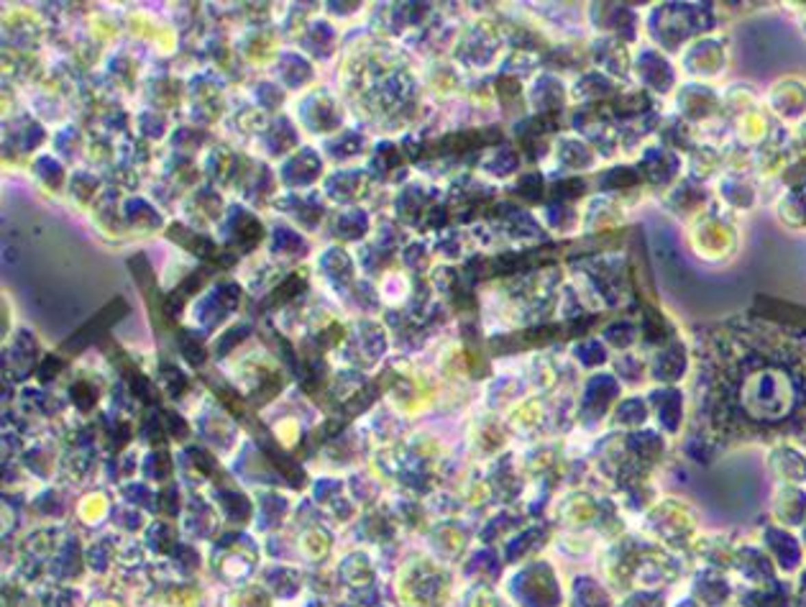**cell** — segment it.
<instances>
[{
    "instance_id": "cell-1",
    "label": "cell",
    "mask_w": 806,
    "mask_h": 607,
    "mask_svg": "<svg viewBox=\"0 0 806 607\" xmlns=\"http://www.w3.org/2000/svg\"><path fill=\"white\" fill-rule=\"evenodd\" d=\"M238 287L234 282H223L218 284L213 293L205 297L203 303L194 308V318L203 328H215V325L223 321L225 315L234 310L238 305Z\"/></svg>"
},
{
    "instance_id": "cell-2",
    "label": "cell",
    "mask_w": 806,
    "mask_h": 607,
    "mask_svg": "<svg viewBox=\"0 0 806 607\" xmlns=\"http://www.w3.org/2000/svg\"><path fill=\"white\" fill-rule=\"evenodd\" d=\"M225 236L234 246H238L241 251H249L262 241V225L256 218L249 213H243L241 208H234L228 216V225H225Z\"/></svg>"
},
{
    "instance_id": "cell-3",
    "label": "cell",
    "mask_w": 806,
    "mask_h": 607,
    "mask_svg": "<svg viewBox=\"0 0 806 607\" xmlns=\"http://www.w3.org/2000/svg\"><path fill=\"white\" fill-rule=\"evenodd\" d=\"M302 118L312 131H331L340 123V116L336 110V103L325 95H312L305 106H302Z\"/></svg>"
},
{
    "instance_id": "cell-4",
    "label": "cell",
    "mask_w": 806,
    "mask_h": 607,
    "mask_svg": "<svg viewBox=\"0 0 806 607\" xmlns=\"http://www.w3.org/2000/svg\"><path fill=\"white\" fill-rule=\"evenodd\" d=\"M282 175H284V182L292 187L310 185L312 179L320 175V159L315 157V151L305 149V151L294 154V157L284 164Z\"/></svg>"
},
{
    "instance_id": "cell-5",
    "label": "cell",
    "mask_w": 806,
    "mask_h": 607,
    "mask_svg": "<svg viewBox=\"0 0 806 607\" xmlns=\"http://www.w3.org/2000/svg\"><path fill=\"white\" fill-rule=\"evenodd\" d=\"M364 190H366V177H364V172H340V175L328 179V193L336 200L359 197Z\"/></svg>"
},
{
    "instance_id": "cell-6",
    "label": "cell",
    "mask_w": 806,
    "mask_h": 607,
    "mask_svg": "<svg viewBox=\"0 0 806 607\" xmlns=\"http://www.w3.org/2000/svg\"><path fill=\"white\" fill-rule=\"evenodd\" d=\"M320 267L336 287H340V284H346L351 280V259H349V254H343L340 249L325 251Z\"/></svg>"
},
{
    "instance_id": "cell-7",
    "label": "cell",
    "mask_w": 806,
    "mask_h": 607,
    "mask_svg": "<svg viewBox=\"0 0 806 607\" xmlns=\"http://www.w3.org/2000/svg\"><path fill=\"white\" fill-rule=\"evenodd\" d=\"M123 216H126L128 223L138 225V228H156V225L162 223V218H159V213H156L154 208L149 206V203H144V200H138V197L126 200Z\"/></svg>"
},
{
    "instance_id": "cell-8",
    "label": "cell",
    "mask_w": 806,
    "mask_h": 607,
    "mask_svg": "<svg viewBox=\"0 0 806 607\" xmlns=\"http://www.w3.org/2000/svg\"><path fill=\"white\" fill-rule=\"evenodd\" d=\"M279 72H282V77L287 79V85H292V88H300L302 82H307L312 75L310 64L302 57H297V54H284L282 62H279Z\"/></svg>"
},
{
    "instance_id": "cell-9",
    "label": "cell",
    "mask_w": 806,
    "mask_h": 607,
    "mask_svg": "<svg viewBox=\"0 0 806 607\" xmlns=\"http://www.w3.org/2000/svg\"><path fill=\"white\" fill-rule=\"evenodd\" d=\"M279 206L292 210V213L300 218L305 225H315L323 216L320 203H318V200H310V197H305V200H300V197H287V200H282Z\"/></svg>"
},
{
    "instance_id": "cell-10",
    "label": "cell",
    "mask_w": 806,
    "mask_h": 607,
    "mask_svg": "<svg viewBox=\"0 0 806 607\" xmlns=\"http://www.w3.org/2000/svg\"><path fill=\"white\" fill-rule=\"evenodd\" d=\"M272 251L274 254H284V256L302 254V251H305V241H302V236H297L294 231H290V228L277 225V228H274V236H272Z\"/></svg>"
},
{
    "instance_id": "cell-11",
    "label": "cell",
    "mask_w": 806,
    "mask_h": 607,
    "mask_svg": "<svg viewBox=\"0 0 806 607\" xmlns=\"http://www.w3.org/2000/svg\"><path fill=\"white\" fill-rule=\"evenodd\" d=\"M369 228V221H366V213L361 210H351V213H343L336 223V231L340 234V238H359V236L366 234Z\"/></svg>"
},
{
    "instance_id": "cell-12",
    "label": "cell",
    "mask_w": 806,
    "mask_h": 607,
    "mask_svg": "<svg viewBox=\"0 0 806 607\" xmlns=\"http://www.w3.org/2000/svg\"><path fill=\"white\" fill-rule=\"evenodd\" d=\"M294 141H297L294 128H292V123L290 121H284V118H279V121L274 123L272 134H269V138H266V144H269V149H272L274 154H284Z\"/></svg>"
},
{
    "instance_id": "cell-13",
    "label": "cell",
    "mask_w": 806,
    "mask_h": 607,
    "mask_svg": "<svg viewBox=\"0 0 806 607\" xmlns=\"http://www.w3.org/2000/svg\"><path fill=\"white\" fill-rule=\"evenodd\" d=\"M305 44H307V49H312L318 57H328V51H331V47H333V29L331 26H325V23H315V26L307 31Z\"/></svg>"
},
{
    "instance_id": "cell-14",
    "label": "cell",
    "mask_w": 806,
    "mask_h": 607,
    "mask_svg": "<svg viewBox=\"0 0 806 607\" xmlns=\"http://www.w3.org/2000/svg\"><path fill=\"white\" fill-rule=\"evenodd\" d=\"M361 147H364V138H361L359 134H343V136L328 141V151H333V157L336 159L353 157V154H359L361 151Z\"/></svg>"
},
{
    "instance_id": "cell-15",
    "label": "cell",
    "mask_w": 806,
    "mask_h": 607,
    "mask_svg": "<svg viewBox=\"0 0 806 607\" xmlns=\"http://www.w3.org/2000/svg\"><path fill=\"white\" fill-rule=\"evenodd\" d=\"M420 208H423V190L420 187H410L407 193L397 200V213L402 218H407V221L418 216Z\"/></svg>"
},
{
    "instance_id": "cell-16",
    "label": "cell",
    "mask_w": 806,
    "mask_h": 607,
    "mask_svg": "<svg viewBox=\"0 0 806 607\" xmlns=\"http://www.w3.org/2000/svg\"><path fill=\"white\" fill-rule=\"evenodd\" d=\"M302 290H305V280H302L300 275H292L290 280H284V284H279V287L274 290L269 305L287 303V300H292V297H294L297 293H302Z\"/></svg>"
},
{
    "instance_id": "cell-17",
    "label": "cell",
    "mask_w": 806,
    "mask_h": 607,
    "mask_svg": "<svg viewBox=\"0 0 806 607\" xmlns=\"http://www.w3.org/2000/svg\"><path fill=\"white\" fill-rule=\"evenodd\" d=\"M36 169H39L41 179H44L47 185H51V187H59V185H62V179H64V169H62V164H59L57 159H51V157L39 159Z\"/></svg>"
},
{
    "instance_id": "cell-18",
    "label": "cell",
    "mask_w": 806,
    "mask_h": 607,
    "mask_svg": "<svg viewBox=\"0 0 806 607\" xmlns=\"http://www.w3.org/2000/svg\"><path fill=\"white\" fill-rule=\"evenodd\" d=\"M231 151H223V149H218V151H213L210 154V159H207V172L215 177V179H228V172H231Z\"/></svg>"
},
{
    "instance_id": "cell-19",
    "label": "cell",
    "mask_w": 806,
    "mask_h": 607,
    "mask_svg": "<svg viewBox=\"0 0 806 607\" xmlns=\"http://www.w3.org/2000/svg\"><path fill=\"white\" fill-rule=\"evenodd\" d=\"M179 349H182V354H185L187 359H190V364H203L205 359V346L200 338H194L192 333H182L179 336Z\"/></svg>"
},
{
    "instance_id": "cell-20",
    "label": "cell",
    "mask_w": 806,
    "mask_h": 607,
    "mask_svg": "<svg viewBox=\"0 0 806 607\" xmlns=\"http://www.w3.org/2000/svg\"><path fill=\"white\" fill-rule=\"evenodd\" d=\"M397 162H399V154H397V149L392 147V144H381V147L377 149V157H374V166H377L379 172H384V175H387L389 169H392V166L397 164Z\"/></svg>"
},
{
    "instance_id": "cell-21",
    "label": "cell",
    "mask_w": 806,
    "mask_h": 607,
    "mask_svg": "<svg viewBox=\"0 0 806 607\" xmlns=\"http://www.w3.org/2000/svg\"><path fill=\"white\" fill-rule=\"evenodd\" d=\"M95 187H97L95 177L85 175V172H79V175L75 177V182H72V193H75L79 200H88V197L95 193Z\"/></svg>"
},
{
    "instance_id": "cell-22",
    "label": "cell",
    "mask_w": 806,
    "mask_h": 607,
    "mask_svg": "<svg viewBox=\"0 0 806 607\" xmlns=\"http://www.w3.org/2000/svg\"><path fill=\"white\" fill-rule=\"evenodd\" d=\"M72 400L77 402L82 410L92 408V402H95V390H92V384H85V382L75 384V387H72Z\"/></svg>"
},
{
    "instance_id": "cell-23",
    "label": "cell",
    "mask_w": 806,
    "mask_h": 607,
    "mask_svg": "<svg viewBox=\"0 0 806 607\" xmlns=\"http://www.w3.org/2000/svg\"><path fill=\"white\" fill-rule=\"evenodd\" d=\"M246 333H249V328H246V325H236L234 331H228V333L223 336V338H221V343H218V354L223 356L225 351H231V349H234L236 343H241V341H243L241 336H246Z\"/></svg>"
},
{
    "instance_id": "cell-24",
    "label": "cell",
    "mask_w": 806,
    "mask_h": 607,
    "mask_svg": "<svg viewBox=\"0 0 806 607\" xmlns=\"http://www.w3.org/2000/svg\"><path fill=\"white\" fill-rule=\"evenodd\" d=\"M141 126H144V131L149 134V136H162V131H164V121L162 118H156L154 113H144V118H141Z\"/></svg>"
},
{
    "instance_id": "cell-25",
    "label": "cell",
    "mask_w": 806,
    "mask_h": 607,
    "mask_svg": "<svg viewBox=\"0 0 806 607\" xmlns=\"http://www.w3.org/2000/svg\"><path fill=\"white\" fill-rule=\"evenodd\" d=\"M423 254H425V251H423V246L412 244V246H407V251H405V262H407L412 269H423V267L427 264L425 259H423Z\"/></svg>"
},
{
    "instance_id": "cell-26",
    "label": "cell",
    "mask_w": 806,
    "mask_h": 607,
    "mask_svg": "<svg viewBox=\"0 0 806 607\" xmlns=\"http://www.w3.org/2000/svg\"><path fill=\"white\" fill-rule=\"evenodd\" d=\"M259 98H262L264 106H269V108H274L279 100H282V95H279V90L274 88V85H259Z\"/></svg>"
},
{
    "instance_id": "cell-27",
    "label": "cell",
    "mask_w": 806,
    "mask_h": 607,
    "mask_svg": "<svg viewBox=\"0 0 806 607\" xmlns=\"http://www.w3.org/2000/svg\"><path fill=\"white\" fill-rule=\"evenodd\" d=\"M62 367H64V362H59L57 356H49L47 362H44V367H41V380H44V382H51Z\"/></svg>"
},
{
    "instance_id": "cell-28",
    "label": "cell",
    "mask_w": 806,
    "mask_h": 607,
    "mask_svg": "<svg viewBox=\"0 0 806 607\" xmlns=\"http://www.w3.org/2000/svg\"><path fill=\"white\" fill-rule=\"evenodd\" d=\"M241 602H246V607H266V599L259 595V592H251V595H243L238 597Z\"/></svg>"
}]
</instances>
